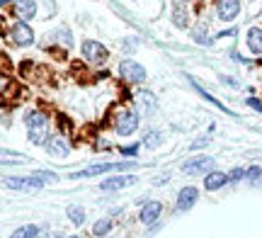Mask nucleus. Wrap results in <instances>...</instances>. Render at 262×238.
<instances>
[{
	"label": "nucleus",
	"instance_id": "f257e3e1",
	"mask_svg": "<svg viewBox=\"0 0 262 238\" xmlns=\"http://www.w3.org/2000/svg\"><path fill=\"white\" fill-rule=\"evenodd\" d=\"M25 124H27V134L32 143H49V126L47 117L39 110H29L25 115Z\"/></svg>",
	"mask_w": 262,
	"mask_h": 238
},
{
	"label": "nucleus",
	"instance_id": "f03ea898",
	"mask_svg": "<svg viewBox=\"0 0 262 238\" xmlns=\"http://www.w3.org/2000/svg\"><path fill=\"white\" fill-rule=\"evenodd\" d=\"M136 163H97V165H90L85 170L73 172V180H80V178H95V175H102V172H112V170H126V168H134Z\"/></svg>",
	"mask_w": 262,
	"mask_h": 238
},
{
	"label": "nucleus",
	"instance_id": "7ed1b4c3",
	"mask_svg": "<svg viewBox=\"0 0 262 238\" xmlns=\"http://www.w3.org/2000/svg\"><path fill=\"white\" fill-rule=\"evenodd\" d=\"M119 73L126 83H134V85H141L143 80H146V68L136 63V61H131V58H124L122 63H119Z\"/></svg>",
	"mask_w": 262,
	"mask_h": 238
},
{
	"label": "nucleus",
	"instance_id": "20e7f679",
	"mask_svg": "<svg viewBox=\"0 0 262 238\" xmlns=\"http://www.w3.org/2000/svg\"><path fill=\"white\" fill-rule=\"evenodd\" d=\"M83 56L88 58L90 63H95V66H102L104 61H107V56H110V51H107V47H102L100 41L85 39L83 41Z\"/></svg>",
	"mask_w": 262,
	"mask_h": 238
},
{
	"label": "nucleus",
	"instance_id": "39448f33",
	"mask_svg": "<svg viewBox=\"0 0 262 238\" xmlns=\"http://www.w3.org/2000/svg\"><path fill=\"white\" fill-rule=\"evenodd\" d=\"M139 129V115L134 112V110H126L122 115L117 117V122H114V132L119 134V136H129Z\"/></svg>",
	"mask_w": 262,
	"mask_h": 238
},
{
	"label": "nucleus",
	"instance_id": "423d86ee",
	"mask_svg": "<svg viewBox=\"0 0 262 238\" xmlns=\"http://www.w3.org/2000/svg\"><path fill=\"white\" fill-rule=\"evenodd\" d=\"M10 39H12L17 47H32L34 32H32V27H29L27 22H15V25L10 27Z\"/></svg>",
	"mask_w": 262,
	"mask_h": 238
},
{
	"label": "nucleus",
	"instance_id": "0eeeda50",
	"mask_svg": "<svg viewBox=\"0 0 262 238\" xmlns=\"http://www.w3.org/2000/svg\"><path fill=\"white\" fill-rule=\"evenodd\" d=\"M3 182H5V187H10V190H25V192H37L44 185L37 175H29V178H5Z\"/></svg>",
	"mask_w": 262,
	"mask_h": 238
},
{
	"label": "nucleus",
	"instance_id": "6e6552de",
	"mask_svg": "<svg viewBox=\"0 0 262 238\" xmlns=\"http://www.w3.org/2000/svg\"><path fill=\"white\" fill-rule=\"evenodd\" d=\"M211 165H214V158L196 156V158H192V161H187L182 165V172H187V175H209Z\"/></svg>",
	"mask_w": 262,
	"mask_h": 238
},
{
	"label": "nucleus",
	"instance_id": "1a4fd4ad",
	"mask_svg": "<svg viewBox=\"0 0 262 238\" xmlns=\"http://www.w3.org/2000/svg\"><path fill=\"white\" fill-rule=\"evenodd\" d=\"M134 182H139L134 175H114V178H107L104 182H100V187L104 192H117V190H126Z\"/></svg>",
	"mask_w": 262,
	"mask_h": 238
},
{
	"label": "nucleus",
	"instance_id": "9d476101",
	"mask_svg": "<svg viewBox=\"0 0 262 238\" xmlns=\"http://www.w3.org/2000/svg\"><path fill=\"white\" fill-rule=\"evenodd\" d=\"M216 12H219V17L224 19V22H231V19H235L238 12H241V0H219Z\"/></svg>",
	"mask_w": 262,
	"mask_h": 238
},
{
	"label": "nucleus",
	"instance_id": "9b49d317",
	"mask_svg": "<svg viewBox=\"0 0 262 238\" xmlns=\"http://www.w3.org/2000/svg\"><path fill=\"white\" fill-rule=\"evenodd\" d=\"M160 211H163V204L160 202H146L143 207H141V214H139V219L148 226V224H156L160 217Z\"/></svg>",
	"mask_w": 262,
	"mask_h": 238
},
{
	"label": "nucleus",
	"instance_id": "f8f14e48",
	"mask_svg": "<svg viewBox=\"0 0 262 238\" xmlns=\"http://www.w3.org/2000/svg\"><path fill=\"white\" fill-rule=\"evenodd\" d=\"M196 197H199V192H196V187H182L178 194V211H187L194 207Z\"/></svg>",
	"mask_w": 262,
	"mask_h": 238
},
{
	"label": "nucleus",
	"instance_id": "ddd939ff",
	"mask_svg": "<svg viewBox=\"0 0 262 238\" xmlns=\"http://www.w3.org/2000/svg\"><path fill=\"white\" fill-rule=\"evenodd\" d=\"M47 151L51 153V156H61V158H63V156L71 153V143L66 141L63 136H51L47 143Z\"/></svg>",
	"mask_w": 262,
	"mask_h": 238
},
{
	"label": "nucleus",
	"instance_id": "4468645a",
	"mask_svg": "<svg viewBox=\"0 0 262 238\" xmlns=\"http://www.w3.org/2000/svg\"><path fill=\"white\" fill-rule=\"evenodd\" d=\"M15 15H17L22 22H25V19H32L37 15V3H34V0H19L17 8H15Z\"/></svg>",
	"mask_w": 262,
	"mask_h": 238
},
{
	"label": "nucleus",
	"instance_id": "2eb2a0df",
	"mask_svg": "<svg viewBox=\"0 0 262 238\" xmlns=\"http://www.w3.org/2000/svg\"><path fill=\"white\" fill-rule=\"evenodd\" d=\"M226 182H228V175L226 172H219V170H214V172H209L206 175V180H204V187L209 192H214V190H221Z\"/></svg>",
	"mask_w": 262,
	"mask_h": 238
},
{
	"label": "nucleus",
	"instance_id": "dca6fc26",
	"mask_svg": "<svg viewBox=\"0 0 262 238\" xmlns=\"http://www.w3.org/2000/svg\"><path fill=\"white\" fill-rule=\"evenodd\" d=\"M248 49L253 54H262V29L260 27H253L248 32Z\"/></svg>",
	"mask_w": 262,
	"mask_h": 238
},
{
	"label": "nucleus",
	"instance_id": "f3484780",
	"mask_svg": "<svg viewBox=\"0 0 262 238\" xmlns=\"http://www.w3.org/2000/svg\"><path fill=\"white\" fill-rule=\"evenodd\" d=\"M172 22H175V27H180V29H185L189 25V12L185 5H175V8H172Z\"/></svg>",
	"mask_w": 262,
	"mask_h": 238
},
{
	"label": "nucleus",
	"instance_id": "a211bd4d",
	"mask_svg": "<svg viewBox=\"0 0 262 238\" xmlns=\"http://www.w3.org/2000/svg\"><path fill=\"white\" fill-rule=\"evenodd\" d=\"M139 100H141V110H143V115H153V112H156V95H153V93L141 90Z\"/></svg>",
	"mask_w": 262,
	"mask_h": 238
},
{
	"label": "nucleus",
	"instance_id": "6ab92c4d",
	"mask_svg": "<svg viewBox=\"0 0 262 238\" xmlns=\"http://www.w3.org/2000/svg\"><path fill=\"white\" fill-rule=\"evenodd\" d=\"M51 41H63V47H71L73 44V34L66 27H58L54 34H51Z\"/></svg>",
	"mask_w": 262,
	"mask_h": 238
},
{
	"label": "nucleus",
	"instance_id": "aec40b11",
	"mask_svg": "<svg viewBox=\"0 0 262 238\" xmlns=\"http://www.w3.org/2000/svg\"><path fill=\"white\" fill-rule=\"evenodd\" d=\"M189 83L194 85V90H196V93H199V95H202V97H204V100H209L211 105H216V107H219V110H221V112H228V110H226V105H221V102H219V100H216L214 95H209V93H206V90H204V88H202V85H196V83H194V80H192V78H189Z\"/></svg>",
	"mask_w": 262,
	"mask_h": 238
},
{
	"label": "nucleus",
	"instance_id": "412c9836",
	"mask_svg": "<svg viewBox=\"0 0 262 238\" xmlns=\"http://www.w3.org/2000/svg\"><path fill=\"white\" fill-rule=\"evenodd\" d=\"M37 233H39V229L34 226V224H29V226H22V229L12 231V236L10 238H37Z\"/></svg>",
	"mask_w": 262,
	"mask_h": 238
},
{
	"label": "nucleus",
	"instance_id": "4be33fe9",
	"mask_svg": "<svg viewBox=\"0 0 262 238\" xmlns=\"http://www.w3.org/2000/svg\"><path fill=\"white\" fill-rule=\"evenodd\" d=\"M66 214H68V219L73 221L75 226H80V224L85 221V211H83V207H68V211H66Z\"/></svg>",
	"mask_w": 262,
	"mask_h": 238
},
{
	"label": "nucleus",
	"instance_id": "5701e85b",
	"mask_svg": "<svg viewBox=\"0 0 262 238\" xmlns=\"http://www.w3.org/2000/svg\"><path fill=\"white\" fill-rule=\"evenodd\" d=\"M160 141H163V134L160 132H148L143 136V146H148V148H158Z\"/></svg>",
	"mask_w": 262,
	"mask_h": 238
},
{
	"label": "nucleus",
	"instance_id": "b1692460",
	"mask_svg": "<svg viewBox=\"0 0 262 238\" xmlns=\"http://www.w3.org/2000/svg\"><path fill=\"white\" fill-rule=\"evenodd\" d=\"M110 231H112V221H110V219H100L93 226V233H95V236H107Z\"/></svg>",
	"mask_w": 262,
	"mask_h": 238
},
{
	"label": "nucleus",
	"instance_id": "393cba45",
	"mask_svg": "<svg viewBox=\"0 0 262 238\" xmlns=\"http://www.w3.org/2000/svg\"><path fill=\"white\" fill-rule=\"evenodd\" d=\"M3 163H5V165H10V163H17V165H22V163H27V156H22V153L3 151Z\"/></svg>",
	"mask_w": 262,
	"mask_h": 238
},
{
	"label": "nucleus",
	"instance_id": "a878e982",
	"mask_svg": "<svg viewBox=\"0 0 262 238\" xmlns=\"http://www.w3.org/2000/svg\"><path fill=\"white\" fill-rule=\"evenodd\" d=\"M192 34H194V39L199 41V44H204V47H209V44H211V39L204 34V27H202V25H199V27H194V32H192Z\"/></svg>",
	"mask_w": 262,
	"mask_h": 238
},
{
	"label": "nucleus",
	"instance_id": "bb28decb",
	"mask_svg": "<svg viewBox=\"0 0 262 238\" xmlns=\"http://www.w3.org/2000/svg\"><path fill=\"white\" fill-rule=\"evenodd\" d=\"M245 172H248V170H243V168H235V170H231V172H228V182H238V180H243V178H245Z\"/></svg>",
	"mask_w": 262,
	"mask_h": 238
},
{
	"label": "nucleus",
	"instance_id": "cd10ccee",
	"mask_svg": "<svg viewBox=\"0 0 262 238\" xmlns=\"http://www.w3.org/2000/svg\"><path fill=\"white\" fill-rule=\"evenodd\" d=\"M260 175H262V168H257V165H253L250 170L245 172V180H248V182H255V180H257V178H260Z\"/></svg>",
	"mask_w": 262,
	"mask_h": 238
},
{
	"label": "nucleus",
	"instance_id": "c85d7f7f",
	"mask_svg": "<svg viewBox=\"0 0 262 238\" xmlns=\"http://www.w3.org/2000/svg\"><path fill=\"white\" fill-rule=\"evenodd\" d=\"M39 180H47V182H56L58 178H56V172H49V170H39V172H34Z\"/></svg>",
	"mask_w": 262,
	"mask_h": 238
},
{
	"label": "nucleus",
	"instance_id": "c756f323",
	"mask_svg": "<svg viewBox=\"0 0 262 238\" xmlns=\"http://www.w3.org/2000/svg\"><path fill=\"white\" fill-rule=\"evenodd\" d=\"M248 105H253L255 110H257V112H262V105H260V102H257V100H253V97H250V100H248Z\"/></svg>",
	"mask_w": 262,
	"mask_h": 238
},
{
	"label": "nucleus",
	"instance_id": "7c9ffc66",
	"mask_svg": "<svg viewBox=\"0 0 262 238\" xmlns=\"http://www.w3.org/2000/svg\"><path fill=\"white\" fill-rule=\"evenodd\" d=\"M136 151H139L136 146H131V148H122V153H126V156H136Z\"/></svg>",
	"mask_w": 262,
	"mask_h": 238
},
{
	"label": "nucleus",
	"instance_id": "2f4dec72",
	"mask_svg": "<svg viewBox=\"0 0 262 238\" xmlns=\"http://www.w3.org/2000/svg\"><path fill=\"white\" fill-rule=\"evenodd\" d=\"M224 83H228L231 88H238V80H235V78H224Z\"/></svg>",
	"mask_w": 262,
	"mask_h": 238
},
{
	"label": "nucleus",
	"instance_id": "473e14b6",
	"mask_svg": "<svg viewBox=\"0 0 262 238\" xmlns=\"http://www.w3.org/2000/svg\"><path fill=\"white\" fill-rule=\"evenodd\" d=\"M202 146H206V139H199L196 143H192V148H202Z\"/></svg>",
	"mask_w": 262,
	"mask_h": 238
},
{
	"label": "nucleus",
	"instance_id": "72a5a7b5",
	"mask_svg": "<svg viewBox=\"0 0 262 238\" xmlns=\"http://www.w3.org/2000/svg\"><path fill=\"white\" fill-rule=\"evenodd\" d=\"M47 238H61V233H47Z\"/></svg>",
	"mask_w": 262,
	"mask_h": 238
},
{
	"label": "nucleus",
	"instance_id": "f704fd0d",
	"mask_svg": "<svg viewBox=\"0 0 262 238\" xmlns=\"http://www.w3.org/2000/svg\"><path fill=\"white\" fill-rule=\"evenodd\" d=\"M3 3H10V0H3ZM17 3H19V0H17Z\"/></svg>",
	"mask_w": 262,
	"mask_h": 238
},
{
	"label": "nucleus",
	"instance_id": "c9c22d12",
	"mask_svg": "<svg viewBox=\"0 0 262 238\" xmlns=\"http://www.w3.org/2000/svg\"><path fill=\"white\" fill-rule=\"evenodd\" d=\"M71 238H78V236H71Z\"/></svg>",
	"mask_w": 262,
	"mask_h": 238
},
{
	"label": "nucleus",
	"instance_id": "e433bc0d",
	"mask_svg": "<svg viewBox=\"0 0 262 238\" xmlns=\"http://www.w3.org/2000/svg\"><path fill=\"white\" fill-rule=\"evenodd\" d=\"M182 3H187V0H182Z\"/></svg>",
	"mask_w": 262,
	"mask_h": 238
}]
</instances>
